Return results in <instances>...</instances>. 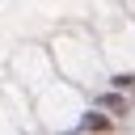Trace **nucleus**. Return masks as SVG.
Here are the masks:
<instances>
[{"mask_svg": "<svg viewBox=\"0 0 135 135\" xmlns=\"http://www.w3.org/2000/svg\"><path fill=\"white\" fill-rule=\"evenodd\" d=\"M80 131H114V118H105V114H89V118L80 122Z\"/></svg>", "mask_w": 135, "mask_h": 135, "instance_id": "1", "label": "nucleus"}]
</instances>
